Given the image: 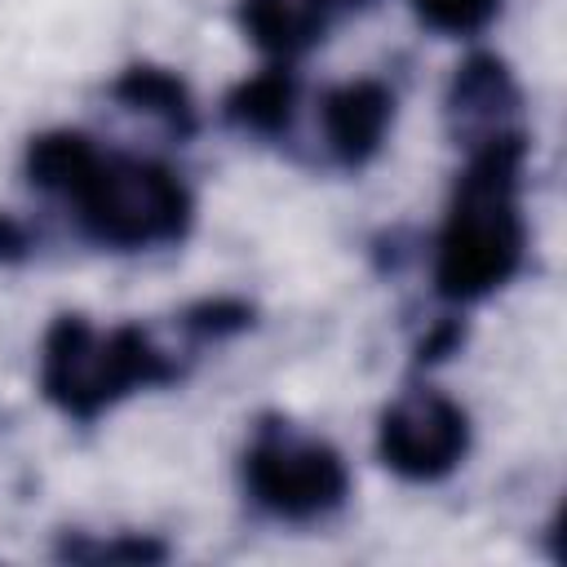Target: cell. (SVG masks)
I'll use <instances>...</instances> for the list:
<instances>
[{
	"mask_svg": "<svg viewBox=\"0 0 567 567\" xmlns=\"http://www.w3.org/2000/svg\"><path fill=\"white\" fill-rule=\"evenodd\" d=\"M27 186L66 208L75 230L106 252L173 248L195 226L190 186L151 155L111 151L80 128L35 133L22 151Z\"/></svg>",
	"mask_w": 567,
	"mask_h": 567,
	"instance_id": "cell-1",
	"label": "cell"
},
{
	"mask_svg": "<svg viewBox=\"0 0 567 567\" xmlns=\"http://www.w3.org/2000/svg\"><path fill=\"white\" fill-rule=\"evenodd\" d=\"M532 133L514 128L465 151V168L452 182L439 235H434V297L447 306H474L501 292L527 261L523 173Z\"/></svg>",
	"mask_w": 567,
	"mask_h": 567,
	"instance_id": "cell-2",
	"label": "cell"
},
{
	"mask_svg": "<svg viewBox=\"0 0 567 567\" xmlns=\"http://www.w3.org/2000/svg\"><path fill=\"white\" fill-rule=\"evenodd\" d=\"M190 350L146 323L93 328L84 315H58L40 341V394L75 425H93L137 390L177 385Z\"/></svg>",
	"mask_w": 567,
	"mask_h": 567,
	"instance_id": "cell-3",
	"label": "cell"
},
{
	"mask_svg": "<svg viewBox=\"0 0 567 567\" xmlns=\"http://www.w3.org/2000/svg\"><path fill=\"white\" fill-rule=\"evenodd\" d=\"M239 483L257 514L288 527L328 523L350 501L346 456L323 434H310L279 412L252 421L239 456Z\"/></svg>",
	"mask_w": 567,
	"mask_h": 567,
	"instance_id": "cell-4",
	"label": "cell"
},
{
	"mask_svg": "<svg viewBox=\"0 0 567 567\" xmlns=\"http://www.w3.org/2000/svg\"><path fill=\"white\" fill-rule=\"evenodd\" d=\"M470 412L434 385L403 390L377 421V456L403 483H443L470 456Z\"/></svg>",
	"mask_w": 567,
	"mask_h": 567,
	"instance_id": "cell-5",
	"label": "cell"
},
{
	"mask_svg": "<svg viewBox=\"0 0 567 567\" xmlns=\"http://www.w3.org/2000/svg\"><path fill=\"white\" fill-rule=\"evenodd\" d=\"M394 111H399V93L381 75H359V80L323 89L319 93V142H323L328 164L346 173L368 168L390 142Z\"/></svg>",
	"mask_w": 567,
	"mask_h": 567,
	"instance_id": "cell-6",
	"label": "cell"
},
{
	"mask_svg": "<svg viewBox=\"0 0 567 567\" xmlns=\"http://www.w3.org/2000/svg\"><path fill=\"white\" fill-rule=\"evenodd\" d=\"M443 120H447L452 142L465 151L487 142V137L527 128L523 124V89H518L509 62L501 53H487V49L470 53L447 80Z\"/></svg>",
	"mask_w": 567,
	"mask_h": 567,
	"instance_id": "cell-7",
	"label": "cell"
},
{
	"mask_svg": "<svg viewBox=\"0 0 567 567\" xmlns=\"http://www.w3.org/2000/svg\"><path fill=\"white\" fill-rule=\"evenodd\" d=\"M111 102L124 106L128 115H142L146 124H155L164 137L173 142H190L199 128V106L190 84L159 62H133L111 80Z\"/></svg>",
	"mask_w": 567,
	"mask_h": 567,
	"instance_id": "cell-8",
	"label": "cell"
},
{
	"mask_svg": "<svg viewBox=\"0 0 567 567\" xmlns=\"http://www.w3.org/2000/svg\"><path fill=\"white\" fill-rule=\"evenodd\" d=\"M235 22L270 62H297L337 27L315 0H235Z\"/></svg>",
	"mask_w": 567,
	"mask_h": 567,
	"instance_id": "cell-9",
	"label": "cell"
},
{
	"mask_svg": "<svg viewBox=\"0 0 567 567\" xmlns=\"http://www.w3.org/2000/svg\"><path fill=\"white\" fill-rule=\"evenodd\" d=\"M297 71L288 62H270L257 75L239 80L226 102H221V120L244 133V137H261V142H284L297 124Z\"/></svg>",
	"mask_w": 567,
	"mask_h": 567,
	"instance_id": "cell-10",
	"label": "cell"
},
{
	"mask_svg": "<svg viewBox=\"0 0 567 567\" xmlns=\"http://www.w3.org/2000/svg\"><path fill=\"white\" fill-rule=\"evenodd\" d=\"M252 323H257V306L244 301V297H204V301H190L173 319V328H177L186 350H204V346L230 341V337L248 332Z\"/></svg>",
	"mask_w": 567,
	"mask_h": 567,
	"instance_id": "cell-11",
	"label": "cell"
},
{
	"mask_svg": "<svg viewBox=\"0 0 567 567\" xmlns=\"http://www.w3.org/2000/svg\"><path fill=\"white\" fill-rule=\"evenodd\" d=\"M58 558H71V563H164L168 558V545L159 536H146V532H115V536H93V532H66L58 540Z\"/></svg>",
	"mask_w": 567,
	"mask_h": 567,
	"instance_id": "cell-12",
	"label": "cell"
},
{
	"mask_svg": "<svg viewBox=\"0 0 567 567\" xmlns=\"http://www.w3.org/2000/svg\"><path fill=\"white\" fill-rule=\"evenodd\" d=\"M416 22L434 35H456V40H470L478 31H487L501 13L505 0H408Z\"/></svg>",
	"mask_w": 567,
	"mask_h": 567,
	"instance_id": "cell-13",
	"label": "cell"
},
{
	"mask_svg": "<svg viewBox=\"0 0 567 567\" xmlns=\"http://www.w3.org/2000/svg\"><path fill=\"white\" fill-rule=\"evenodd\" d=\"M461 346H465V323L456 315H443V319H434L421 332V341H416V368H434V363L452 359Z\"/></svg>",
	"mask_w": 567,
	"mask_h": 567,
	"instance_id": "cell-14",
	"label": "cell"
},
{
	"mask_svg": "<svg viewBox=\"0 0 567 567\" xmlns=\"http://www.w3.org/2000/svg\"><path fill=\"white\" fill-rule=\"evenodd\" d=\"M35 252V230L13 217V213H0V266H18Z\"/></svg>",
	"mask_w": 567,
	"mask_h": 567,
	"instance_id": "cell-15",
	"label": "cell"
},
{
	"mask_svg": "<svg viewBox=\"0 0 567 567\" xmlns=\"http://www.w3.org/2000/svg\"><path fill=\"white\" fill-rule=\"evenodd\" d=\"M332 22H341V18H350V13H363L368 4H377V0H315Z\"/></svg>",
	"mask_w": 567,
	"mask_h": 567,
	"instance_id": "cell-16",
	"label": "cell"
}]
</instances>
